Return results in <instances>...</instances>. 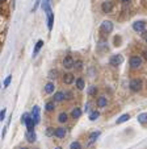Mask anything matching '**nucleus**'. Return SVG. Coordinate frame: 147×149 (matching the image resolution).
I'll list each match as a JSON object with an SVG mask.
<instances>
[{
    "mask_svg": "<svg viewBox=\"0 0 147 149\" xmlns=\"http://www.w3.org/2000/svg\"><path fill=\"white\" fill-rule=\"evenodd\" d=\"M129 87H130L131 91L134 92H139L142 89H143V82H142L141 78H133L129 83Z\"/></svg>",
    "mask_w": 147,
    "mask_h": 149,
    "instance_id": "nucleus-1",
    "label": "nucleus"
},
{
    "mask_svg": "<svg viewBox=\"0 0 147 149\" xmlns=\"http://www.w3.org/2000/svg\"><path fill=\"white\" fill-rule=\"evenodd\" d=\"M101 32L104 33V35H109V33H112V30H113V23L109 20H105L101 23Z\"/></svg>",
    "mask_w": 147,
    "mask_h": 149,
    "instance_id": "nucleus-2",
    "label": "nucleus"
},
{
    "mask_svg": "<svg viewBox=\"0 0 147 149\" xmlns=\"http://www.w3.org/2000/svg\"><path fill=\"white\" fill-rule=\"evenodd\" d=\"M142 62L143 61H142V58L139 55H133V57H130V61H129L131 69H139L142 66Z\"/></svg>",
    "mask_w": 147,
    "mask_h": 149,
    "instance_id": "nucleus-3",
    "label": "nucleus"
},
{
    "mask_svg": "<svg viewBox=\"0 0 147 149\" xmlns=\"http://www.w3.org/2000/svg\"><path fill=\"white\" fill-rule=\"evenodd\" d=\"M109 63L112 66H114V67H117V66H120V65H122V63H124V57H122L121 54H114V55H112V57H110Z\"/></svg>",
    "mask_w": 147,
    "mask_h": 149,
    "instance_id": "nucleus-4",
    "label": "nucleus"
},
{
    "mask_svg": "<svg viewBox=\"0 0 147 149\" xmlns=\"http://www.w3.org/2000/svg\"><path fill=\"white\" fill-rule=\"evenodd\" d=\"M62 65L65 69H72L74 66H75V60L71 55H66L62 61Z\"/></svg>",
    "mask_w": 147,
    "mask_h": 149,
    "instance_id": "nucleus-5",
    "label": "nucleus"
},
{
    "mask_svg": "<svg viewBox=\"0 0 147 149\" xmlns=\"http://www.w3.org/2000/svg\"><path fill=\"white\" fill-rule=\"evenodd\" d=\"M32 118H33L34 123L38 124L41 121V109L38 106H34L33 107V111H32Z\"/></svg>",
    "mask_w": 147,
    "mask_h": 149,
    "instance_id": "nucleus-6",
    "label": "nucleus"
},
{
    "mask_svg": "<svg viewBox=\"0 0 147 149\" xmlns=\"http://www.w3.org/2000/svg\"><path fill=\"white\" fill-rule=\"evenodd\" d=\"M101 11L104 12V13H110V12L113 11V3H112L110 0H105V1H102Z\"/></svg>",
    "mask_w": 147,
    "mask_h": 149,
    "instance_id": "nucleus-7",
    "label": "nucleus"
},
{
    "mask_svg": "<svg viewBox=\"0 0 147 149\" xmlns=\"http://www.w3.org/2000/svg\"><path fill=\"white\" fill-rule=\"evenodd\" d=\"M133 29L135 32H143L146 29V23L143 20H139V21H135L133 23Z\"/></svg>",
    "mask_w": 147,
    "mask_h": 149,
    "instance_id": "nucleus-8",
    "label": "nucleus"
},
{
    "mask_svg": "<svg viewBox=\"0 0 147 149\" xmlns=\"http://www.w3.org/2000/svg\"><path fill=\"white\" fill-rule=\"evenodd\" d=\"M66 133H67V131H66L65 127H59V128H57L54 131V136L58 139H63L66 136Z\"/></svg>",
    "mask_w": 147,
    "mask_h": 149,
    "instance_id": "nucleus-9",
    "label": "nucleus"
},
{
    "mask_svg": "<svg viewBox=\"0 0 147 149\" xmlns=\"http://www.w3.org/2000/svg\"><path fill=\"white\" fill-rule=\"evenodd\" d=\"M25 125H26V129H28V131H34V127H36V123H34L33 118H32V114H29L28 119H26Z\"/></svg>",
    "mask_w": 147,
    "mask_h": 149,
    "instance_id": "nucleus-10",
    "label": "nucleus"
},
{
    "mask_svg": "<svg viewBox=\"0 0 147 149\" xmlns=\"http://www.w3.org/2000/svg\"><path fill=\"white\" fill-rule=\"evenodd\" d=\"M96 103H97V107H99V108H105V107L108 106L106 96H99L97 98V100H96Z\"/></svg>",
    "mask_w": 147,
    "mask_h": 149,
    "instance_id": "nucleus-11",
    "label": "nucleus"
},
{
    "mask_svg": "<svg viewBox=\"0 0 147 149\" xmlns=\"http://www.w3.org/2000/svg\"><path fill=\"white\" fill-rule=\"evenodd\" d=\"M75 80V77H74V74H71V73H66L65 75H63V82H65L66 85H71Z\"/></svg>",
    "mask_w": 147,
    "mask_h": 149,
    "instance_id": "nucleus-12",
    "label": "nucleus"
},
{
    "mask_svg": "<svg viewBox=\"0 0 147 149\" xmlns=\"http://www.w3.org/2000/svg\"><path fill=\"white\" fill-rule=\"evenodd\" d=\"M41 6H42L43 11L46 12V15L51 13V7H50V0H42V3H41Z\"/></svg>",
    "mask_w": 147,
    "mask_h": 149,
    "instance_id": "nucleus-13",
    "label": "nucleus"
},
{
    "mask_svg": "<svg viewBox=\"0 0 147 149\" xmlns=\"http://www.w3.org/2000/svg\"><path fill=\"white\" fill-rule=\"evenodd\" d=\"M66 96H65V91H58L54 94V100L53 102H62L65 100Z\"/></svg>",
    "mask_w": 147,
    "mask_h": 149,
    "instance_id": "nucleus-14",
    "label": "nucleus"
},
{
    "mask_svg": "<svg viewBox=\"0 0 147 149\" xmlns=\"http://www.w3.org/2000/svg\"><path fill=\"white\" fill-rule=\"evenodd\" d=\"M43 44H45V42H43L42 40H38V41H37L36 46H34V50H33V57H36V55L38 54V52L41 50V48L43 46Z\"/></svg>",
    "mask_w": 147,
    "mask_h": 149,
    "instance_id": "nucleus-15",
    "label": "nucleus"
},
{
    "mask_svg": "<svg viewBox=\"0 0 147 149\" xmlns=\"http://www.w3.org/2000/svg\"><path fill=\"white\" fill-rule=\"evenodd\" d=\"M53 25H54V12H51V13L47 15V29H49V32L53 29Z\"/></svg>",
    "mask_w": 147,
    "mask_h": 149,
    "instance_id": "nucleus-16",
    "label": "nucleus"
},
{
    "mask_svg": "<svg viewBox=\"0 0 147 149\" xmlns=\"http://www.w3.org/2000/svg\"><path fill=\"white\" fill-rule=\"evenodd\" d=\"M54 90H55V85H54V82H49V83H46V86H45L46 94H53Z\"/></svg>",
    "mask_w": 147,
    "mask_h": 149,
    "instance_id": "nucleus-17",
    "label": "nucleus"
},
{
    "mask_svg": "<svg viewBox=\"0 0 147 149\" xmlns=\"http://www.w3.org/2000/svg\"><path fill=\"white\" fill-rule=\"evenodd\" d=\"M26 140L29 141V143H34L36 141V132L34 131H28L26 132V135H25Z\"/></svg>",
    "mask_w": 147,
    "mask_h": 149,
    "instance_id": "nucleus-18",
    "label": "nucleus"
},
{
    "mask_svg": "<svg viewBox=\"0 0 147 149\" xmlns=\"http://www.w3.org/2000/svg\"><path fill=\"white\" fill-rule=\"evenodd\" d=\"M100 135H101V132H100V131H93L89 136H88V139H89V143H93V141H96L97 139H99Z\"/></svg>",
    "mask_w": 147,
    "mask_h": 149,
    "instance_id": "nucleus-19",
    "label": "nucleus"
},
{
    "mask_svg": "<svg viewBox=\"0 0 147 149\" xmlns=\"http://www.w3.org/2000/svg\"><path fill=\"white\" fill-rule=\"evenodd\" d=\"M80 116H82V109H80L79 107H75V108L72 109V112H71V118L79 119Z\"/></svg>",
    "mask_w": 147,
    "mask_h": 149,
    "instance_id": "nucleus-20",
    "label": "nucleus"
},
{
    "mask_svg": "<svg viewBox=\"0 0 147 149\" xmlns=\"http://www.w3.org/2000/svg\"><path fill=\"white\" fill-rule=\"evenodd\" d=\"M129 119H130V115H129V114H124L122 116H120V118L117 119L116 123L117 124H122V123H125V121H127Z\"/></svg>",
    "mask_w": 147,
    "mask_h": 149,
    "instance_id": "nucleus-21",
    "label": "nucleus"
},
{
    "mask_svg": "<svg viewBox=\"0 0 147 149\" xmlns=\"http://www.w3.org/2000/svg\"><path fill=\"white\" fill-rule=\"evenodd\" d=\"M87 94L89 95V96H96V94H97V87L96 86H89L88 87V90H87Z\"/></svg>",
    "mask_w": 147,
    "mask_h": 149,
    "instance_id": "nucleus-22",
    "label": "nucleus"
},
{
    "mask_svg": "<svg viewBox=\"0 0 147 149\" xmlns=\"http://www.w3.org/2000/svg\"><path fill=\"white\" fill-rule=\"evenodd\" d=\"M138 123L139 124H146L147 123V112L138 115Z\"/></svg>",
    "mask_w": 147,
    "mask_h": 149,
    "instance_id": "nucleus-23",
    "label": "nucleus"
},
{
    "mask_svg": "<svg viewBox=\"0 0 147 149\" xmlns=\"http://www.w3.org/2000/svg\"><path fill=\"white\" fill-rule=\"evenodd\" d=\"M67 120H68V115L66 114V112H60L59 116H58V121L63 124V123H66Z\"/></svg>",
    "mask_w": 147,
    "mask_h": 149,
    "instance_id": "nucleus-24",
    "label": "nucleus"
},
{
    "mask_svg": "<svg viewBox=\"0 0 147 149\" xmlns=\"http://www.w3.org/2000/svg\"><path fill=\"white\" fill-rule=\"evenodd\" d=\"M84 86H85L84 79H83V78H78V79H76V87H78V90H83V89H84Z\"/></svg>",
    "mask_w": 147,
    "mask_h": 149,
    "instance_id": "nucleus-25",
    "label": "nucleus"
},
{
    "mask_svg": "<svg viewBox=\"0 0 147 149\" xmlns=\"http://www.w3.org/2000/svg\"><path fill=\"white\" fill-rule=\"evenodd\" d=\"M99 116H100V112L99 111L91 112V114H89V120L91 121H95V120H97V119H99Z\"/></svg>",
    "mask_w": 147,
    "mask_h": 149,
    "instance_id": "nucleus-26",
    "label": "nucleus"
},
{
    "mask_svg": "<svg viewBox=\"0 0 147 149\" xmlns=\"http://www.w3.org/2000/svg\"><path fill=\"white\" fill-rule=\"evenodd\" d=\"M45 109L47 112L54 111V109H55V104H54V102H47V103H46V106H45Z\"/></svg>",
    "mask_w": 147,
    "mask_h": 149,
    "instance_id": "nucleus-27",
    "label": "nucleus"
},
{
    "mask_svg": "<svg viewBox=\"0 0 147 149\" xmlns=\"http://www.w3.org/2000/svg\"><path fill=\"white\" fill-rule=\"evenodd\" d=\"M70 149H82V145H80L79 141H74V143H71Z\"/></svg>",
    "mask_w": 147,
    "mask_h": 149,
    "instance_id": "nucleus-28",
    "label": "nucleus"
},
{
    "mask_svg": "<svg viewBox=\"0 0 147 149\" xmlns=\"http://www.w3.org/2000/svg\"><path fill=\"white\" fill-rule=\"evenodd\" d=\"M11 80H12V75H8V77L4 79V82H3V86H4V89H7V87L9 86V83H11Z\"/></svg>",
    "mask_w": 147,
    "mask_h": 149,
    "instance_id": "nucleus-29",
    "label": "nucleus"
},
{
    "mask_svg": "<svg viewBox=\"0 0 147 149\" xmlns=\"http://www.w3.org/2000/svg\"><path fill=\"white\" fill-rule=\"evenodd\" d=\"M74 67H75V70H82L83 69V61H75V66H74Z\"/></svg>",
    "mask_w": 147,
    "mask_h": 149,
    "instance_id": "nucleus-30",
    "label": "nucleus"
},
{
    "mask_svg": "<svg viewBox=\"0 0 147 149\" xmlns=\"http://www.w3.org/2000/svg\"><path fill=\"white\" fill-rule=\"evenodd\" d=\"M41 3H42V0H36V1H34V7H33V9H32V12H36L37 9H38V7H40Z\"/></svg>",
    "mask_w": 147,
    "mask_h": 149,
    "instance_id": "nucleus-31",
    "label": "nucleus"
},
{
    "mask_svg": "<svg viewBox=\"0 0 147 149\" xmlns=\"http://www.w3.org/2000/svg\"><path fill=\"white\" fill-rule=\"evenodd\" d=\"M28 116H29V114H28V112H25V114H23V115H21V123H24V124H25V123H26V119H28Z\"/></svg>",
    "mask_w": 147,
    "mask_h": 149,
    "instance_id": "nucleus-32",
    "label": "nucleus"
},
{
    "mask_svg": "<svg viewBox=\"0 0 147 149\" xmlns=\"http://www.w3.org/2000/svg\"><path fill=\"white\" fill-rule=\"evenodd\" d=\"M49 77H50L51 79H53V78L55 79V78H57V70H51V71L49 73Z\"/></svg>",
    "mask_w": 147,
    "mask_h": 149,
    "instance_id": "nucleus-33",
    "label": "nucleus"
},
{
    "mask_svg": "<svg viewBox=\"0 0 147 149\" xmlns=\"http://www.w3.org/2000/svg\"><path fill=\"white\" fill-rule=\"evenodd\" d=\"M5 108L4 109H1V112H0V120H4V119H5Z\"/></svg>",
    "mask_w": 147,
    "mask_h": 149,
    "instance_id": "nucleus-34",
    "label": "nucleus"
},
{
    "mask_svg": "<svg viewBox=\"0 0 147 149\" xmlns=\"http://www.w3.org/2000/svg\"><path fill=\"white\" fill-rule=\"evenodd\" d=\"M65 96H66V99H71V98H72V92L71 91H65Z\"/></svg>",
    "mask_w": 147,
    "mask_h": 149,
    "instance_id": "nucleus-35",
    "label": "nucleus"
},
{
    "mask_svg": "<svg viewBox=\"0 0 147 149\" xmlns=\"http://www.w3.org/2000/svg\"><path fill=\"white\" fill-rule=\"evenodd\" d=\"M143 58L147 61V50H144V52H143Z\"/></svg>",
    "mask_w": 147,
    "mask_h": 149,
    "instance_id": "nucleus-36",
    "label": "nucleus"
},
{
    "mask_svg": "<svg viewBox=\"0 0 147 149\" xmlns=\"http://www.w3.org/2000/svg\"><path fill=\"white\" fill-rule=\"evenodd\" d=\"M122 3H129V1H130V0H121Z\"/></svg>",
    "mask_w": 147,
    "mask_h": 149,
    "instance_id": "nucleus-37",
    "label": "nucleus"
},
{
    "mask_svg": "<svg viewBox=\"0 0 147 149\" xmlns=\"http://www.w3.org/2000/svg\"><path fill=\"white\" fill-rule=\"evenodd\" d=\"M20 149H29V148H26V146H21Z\"/></svg>",
    "mask_w": 147,
    "mask_h": 149,
    "instance_id": "nucleus-38",
    "label": "nucleus"
},
{
    "mask_svg": "<svg viewBox=\"0 0 147 149\" xmlns=\"http://www.w3.org/2000/svg\"><path fill=\"white\" fill-rule=\"evenodd\" d=\"M55 149H62V148H59V146H57V148H55Z\"/></svg>",
    "mask_w": 147,
    "mask_h": 149,
    "instance_id": "nucleus-39",
    "label": "nucleus"
},
{
    "mask_svg": "<svg viewBox=\"0 0 147 149\" xmlns=\"http://www.w3.org/2000/svg\"><path fill=\"white\" fill-rule=\"evenodd\" d=\"M1 1H3V3H4V1H7V0H1Z\"/></svg>",
    "mask_w": 147,
    "mask_h": 149,
    "instance_id": "nucleus-40",
    "label": "nucleus"
},
{
    "mask_svg": "<svg viewBox=\"0 0 147 149\" xmlns=\"http://www.w3.org/2000/svg\"><path fill=\"white\" fill-rule=\"evenodd\" d=\"M146 44H147V38H146Z\"/></svg>",
    "mask_w": 147,
    "mask_h": 149,
    "instance_id": "nucleus-41",
    "label": "nucleus"
}]
</instances>
